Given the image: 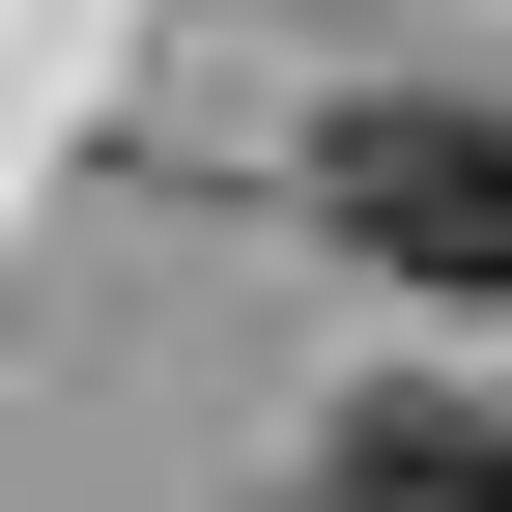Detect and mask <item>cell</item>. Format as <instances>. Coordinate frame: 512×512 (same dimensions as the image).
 <instances>
[{"label":"cell","instance_id":"1","mask_svg":"<svg viewBox=\"0 0 512 512\" xmlns=\"http://www.w3.org/2000/svg\"><path fill=\"white\" fill-rule=\"evenodd\" d=\"M313 228L399 285H512V114L484 86H342L313 114Z\"/></svg>","mask_w":512,"mask_h":512}]
</instances>
